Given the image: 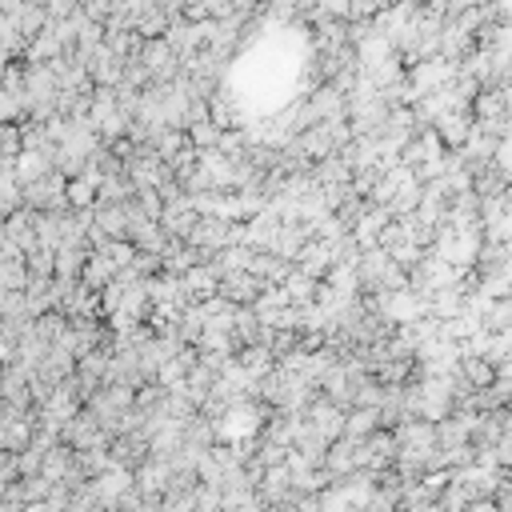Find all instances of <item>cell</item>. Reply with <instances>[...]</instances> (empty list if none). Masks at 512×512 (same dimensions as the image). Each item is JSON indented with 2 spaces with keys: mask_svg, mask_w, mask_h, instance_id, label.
Wrapping results in <instances>:
<instances>
[{
  "mask_svg": "<svg viewBox=\"0 0 512 512\" xmlns=\"http://www.w3.org/2000/svg\"><path fill=\"white\" fill-rule=\"evenodd\" d=\"M72 8H76V0H52V4H48V16H52V20H60V12L68 16Z\"/></svg>",
  "mask_w": 512,
  "mask_h": 512,
  "instance_id": "cell-1",
  "label": "cell"
}]
</instances>
